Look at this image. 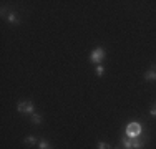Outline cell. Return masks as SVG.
I'll use <instances>...</instances> for the list:
<instances>
[{"label":"cell","instance_id":"6da1fadb","mask_svg":"<svg viewBox=\"0 0 156 149\" xmlns=\"http://www.w3.org/2000/svg\"><path fill=\"white\" fill-rule=\"evenodd\" d=\"M141 133H143V126L140 124L138 121H133V123H129L128 126H126V136L128 137H138L141 136Z\"/></svg>","mask_w":156,"mask_h":149},{"label":"cell","instance_id":"7a4b0ae2","mask_svg":"<svg viewBox=\"0 0 156 149\" xmlns=\"http://www.w3.org/2000/svg\"><path fill=\"white\" fill-rule=\"evenodd\" d=\"M105 57H106L105 48H95L90 55V61L91 63H101L103 60H105Z\"/></svg>","mask_w":156,"mask_h":149},{"label":"cell","instance_id":"3957f363","mask_svg":"<svg viewBox=\"0 0 156 149\" xmlns=\"http://www.w3.org/2000/svg\"><path fill=\"white\" fill-rule=\"evenodd\" d=\"M17 109H18V113H28V114H33L35 113V108H33V103L32 101H20L17 104Z\"/></svg>","mask_w":156,"mask_h":149},{"label":"cell","instance_id":"277c9868","mask_svg":"<svg viewBox=\"0 0 156 149\" xmlns=\"http://www.w3.org/2000/svg\"><path fill=\"white\" fill-rule=\"evenodd\" d=\"M144 144H146V139L144 137H133V149H143L144 147Z\"/></svg>","mask_w":156,"mask_h":149},{"label":"cell","instance_id":"5b68a950","mask_svg":"<svg viewBox=\"0 0 156 149\" xmlns=\"http://www.w3.org/2000/svg\"><path fill=\"white\" fill-rule=\"evenodd\" d=\"M121 144H123L125 149H133V139L128 136H123L121 137Z\"/></svg>","mask_w":156,"mask_h":149},{"label":"cell","instance_id":"8992f818","mask_svg":"<svg viewBox=\"0 0 156 149\" xmlns=\"http://www.w3.org/2000/svg\"><path fill=\"white\" fill-rule=\"evenodd\" d=\"M144 80H148V81L156 80V70H148V71L144 73Z\"/></svg>","mask_w":156,"mask_h":149},{"label":"cell","instance_id":"52a82bcc","mask_svg":"<svg viewBox=\"0 0 156 149\" xmlns=\"http://www.w3.org/2000/svg\"><path fill=\"white\" fill-rule=\"evenodd\" d=\"M25 144H27V146H35V144H37V137L35 136H27V137H25Z\"/></svg>","mask_w":156,"mask_h":149},{"label":"cell","instance_id":"ba28073f","mask_svg":"<svg viewBox=\"0 0 156 149\" xmlns=\"http://www.w3.org/2000/svg\"><path fill=\"white\" fill-rule=\"evenodd\" d=\"M7 20H9L10 23H18V18H17V15L13 13V12H9V15H7Z\"/></svg>","mask_w":156,"mask_h":149},{"label":"cell","instance_id":"9c48e42d","mask_svg":"<svg viewBox=\"0 0 156 149\" xmlns=\"http://www.w3.org/2000/svg\"><path fill=\"white\" fill-rule=\"evenodd\" d=\"M32 123H33V124H40V123H42V116L37 114V113H33L32 114Z\"/></svg>","mask_w":156,"mask_h":149},{"label":"cell","instance_id":"30bf717a","mask_svg":"<svg viewBox=\"0 0 156 149\" xmlns=\"http://www.w3.org/2000/svg\"><path fill=\"white\" fill-rule=\"evenodd\" d=\"M38 147H40V149H53V147H51V146H50V144H48V143H47V141H45V139H42V141H38Z\"/></svg>","mask_w":156,"mask_h":149},{"label":"cell","instance_id":"8fae6325","mask_svg":"<svg viewBox=\"0 0 156 149\" xmlns=\"http://www.w3.org/2000/svg\"><path fill=\"white\" fill-rule=\"evenodd\" d=\"M103 74H105V68L101 65H98L96 66V76H103Z\"/></svg>","mask_w":156,"mask_h":149},{"label":"cell","instance_id":"7c38bea8","mask_svg":"<svg viewBox=\"0 0 156 149\" xmlns=\"http://www.w3.org/2000/svg\"><path fill=\"white\" fill-rule=\"evenodd\" d=\"M98 149H111V147H110L108 143H103L101 141V143H98Z\"/></svg>","mask_w":156,"mask_h":149},{"label":"cell","instance_id":"4fadbf2b","mask_svg":"<svg viewBox=\"0 0 156 149\" xmlns=\"http://www.w3.org/2000/svg\"><path fill=\"white\" fill-rule=\"evenodd\" d=\"M150 114H151V116H156V104H154V106L150 109Z\"/></svg>","mask_w":156,"mask_h":149},{"label":"cell","instance_id":"5bb4252c","mask_svg":"<svg viewBox=\"0 0 156 149\" xmlns=\"http://www.w3.org/2000/svg\"><path fill=\"white\" fill-rule=\"evenodd\" d=\"M116 149H120V147H116Z\"/></svg>","mask_w":156,"mask_h":149}]
</instances>
